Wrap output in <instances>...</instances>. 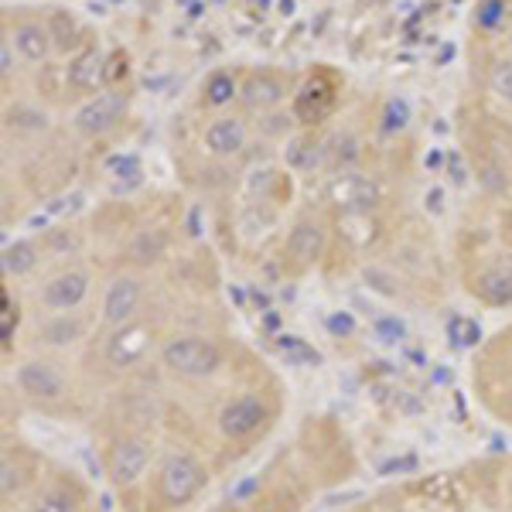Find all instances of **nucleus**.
<instances>
[{"label":"nucleus","instance_id":"1","mask_svg":"<svg viewBox=\"0 0 512 512\" xmlns=\"http://www.w3.org/2000/svg\"><path fill=\"white\" fill-rule=\"evenodd\" d=\"M222 362H226V352L202 335H175L161 349V366L181 379H205L219 373Z\"/></svg>","mask_w":512,"mask_h":512},{"label":"nucleus","instance_id":"2","mask_svg":"<svg viewBox=\"0 0 512 512\" xmlns=\"http://www.w3.org/2000/svg\"><path fill=\"white\" fill-rule=\"evenodd\" d=\"M123 117H127V93H120V89H103V93L89 96L86 103L79 106L76 117H72V127H76L82 137H106L110 130L120 127Z\"/></svg>","mask_w":512,"mask_h":512},{"label":"nucleus","instance_id":"3","mask_svg":"<svg viewBox=\"0 0 512 512\" xmlns=\"http://www.w3.org/2000/svg\"><path fill=\"white\" fill-rule=\"evenodd\" d=\"M205 485V468L198 465L192 454H171L161 468V495L171 506L195 499L198 489Z\"/></svg>","mask_w":512,"mask_h":512},{"label":"nucleus","instance_id":"4","mask_svg":"<svg viewBox=\"0 0 512 512\" xmlns=\"http://www.w3.org/2000/svg\"><path fill=\"white\" fill-rule=\"evenodd\" d=\"M151 342H154V332L140 321H127V325L113 328V335L106 338V349H103V359L110 362L113 369H130L151 352Z\"/></svg>","mask_w":512,"mask_h":512},{"label":"nucleus","instance_id":"5","mask_svg":"<svg viewBox=\"0 0 512 512\" xmlns=\"http://www.w3.org/2000/svg\"><path fill=\"white\" fill-rule=\"evenodd\" d=\"M18 390L38 403H52V400H62L69 383H65V373L55 362L31 359L18 369Z\"/></svg>","mask_w":512,"mask_h":512},{"label":"nucleus","instance_id":"6","mask_svg":"<svg viewBox=\"0 0 512 512\" xmlns=\"http://www.w3.org/2000/svg\"><path fill=\"white\" fill-rule=\"evenodd\" d=\"M89 297V274L86 270H62V274H55L52 280H48L45 287L38 291V301L41 308L48 311H76L82 301Z\"/></svg>","mask_w":512,"mask_h":512},{"label":"nucleus","instance_id":"7","mask_svg":"<svg viewBox=\"0 0 512 512\" xmlns=\"http://www.w3.org/2000/svg\"><path fill=\"white\" fill-rule=\"evenodd\" d=\"M263 420H267V407H263L260 396H236V400H229L226 407H222L219 414V427L226 437H233V441H243V437L256 434L263 427Z\"/></svg>","mask_w":512,"mask_h":512},{"label":"nucleus","instance_id":"8","mask_svg":"<svg viewBox=\"0 0 512 512\" xmlns=\"http://www.w3.org/2000/svg\"><path fill=\"white\" fill-rule=\"evenodd\" d=\"M140 294H144V287H140L137 277H117L110 287H106L103 294V325L106 328H120L127 325V321H134L137 308H140Z\"/></svg>","mask_w":512,"mask_h":512},{"label":"nucleus","instance_id":"9","mask_svg":"<svg viewBox=\"0 0 512 512\" xmlns=\"http://www.w3.org/2000/svg\"><path fill=\"white\" fill-rule=\"evenodd\" d=\"M325 253V229L315 219H301L287 233L284 243V260L294 263L297 270H308L311 263H318V256Z\"/></svg>","mask_w":512,"mask_h":512},{"label":"nucleus","instance_id":"10","mask_svg":"<svg viewBox=\"0 0 512 512\" xmlns=\"http://www.w3.org/2000/svg\"><path fill=\"white\" fill-rule=\"evenodd\" d=\"M65 86H72L76 93H103L106 89V55H99L96 48H82L65 65Z\"/></svg>","mask_w":512,"mask_h":512},{"label":"nucleus","instance_id":"11","mask_svg":"<svg viewBox=\"0 0 512 512\" xmlns=\"http://www.w3.org/2000/svg\"><path fill=\"white\" fill-rule=\"evenodd\" d=\"M284 96H287V82L274 76V72H250V76L239 82V103L246 110L267 113L284 103Z\"/></svg>","mask_w":512,"mask_h":512},{"label":"nucleus","instance_id":"12","mask_svg":"<svg viewBox=\"0 0 512 512\" xmlns=\"http://www.w3.org/2000/svg\"><path fill=\"white\" fill-rule=\"evenodd\" d=\"M246 123L239 117H216L209 123V127L202 130V144L205 151L212 154V158H236V154H243L246 147Z\"/></svg>","mask_w":512,"mask_h":512},{"label":"nucleus","instance_id":"13","mask_svg":"<svg viewBox=\"0 0 512 512\" xmlns=\"http://www.w3.org/2000/svg\"><path fill=\"white\" fill-rule=\"evenodd\" d=\"M147 461H151L147 441H140V437H123L110 451V478L117 485H134L137 478L144 475Z\"/></svg>","mask_w":512,"mask_h":512},{"label":"nucleus","instance_id":"14","mask_svg":"<svg viewBox=\"0 0 512 512\" xmlns=\"http://www.w3.org/2000/svg\"><path fill=\"white\" fill-rule=\"evenodd\" d=\"M11 41L24 62H48L55 52L52 31H48V24H41V21H21L18 28H14Z\"/></svg>","mask_w":512,"mask_h":512},{"label":"nucleus","instance_id":"15","mask_svg":"<svg viewBox=\"0 0 512 512\" xmlns=\"http://www.w3.org/2000/svg\"><path fill=\"white\" fill-rule=\"evenodd\" d=\"M335 106V89L325 79H308L294 96V117L301 123H318Z\"/></svg>","mask_w":512,"mask_h":512},{"label":"nucleus","instance_id":"16","mask_svg":"<svg viewBox=\"0 0 512 512\" xmlns=\"http://www.w3.org/2000/svg\"><path fill=\"white\" fill-rule=\"evenodd\" d=\"M475 294L489 304H512V263L495 260L475 277Z\"/></svg>","mask_w":512,"mask_h":512},{"label":"nucleus","instance_id":"17","mask_svg":"<svg viewBox=\"0 0 512 512\" xmlns=\"http://www.w3.org/2000/svg\"><path fill=\"white\" fill-rule=\"evenodd\" d=\"M48 31H52V41H55V52H82L86 45V31H82V24L72 18L69 11H52L48 14Z\"/></svg>","mask_w":512,"mask_h":512},{"label":"nucleus","instance_id":"18","mask_svg":"<svg viewBox=\"0 0 512 512\" xmlns=\"http://www.w3.org/2000/svg\"><path fill=\"white\" fill-rule=\"evenodd\" d=\"M82 332H86V321H82L76 311H62V315H55L52 321L41 325V338H45L48 345H55V349L76 345L82 338Z\"/></svg>","mask_w":512,"mask_h":512},{"label":"nucleus","instance_id":"19","mask_svg":"<svg viewBox=\"0 0 512 512\" xmlns=\"http://www.w3.org/2000/svg\"><path fill=\"white\" fill-rule=\"evenodd\" d=\"M233 99H239V82L233 72L216 69L202 82V103L212 106V110H222V106H229Z\"/></svg>","mask_w":512,"mask_h":512},{"label":"nucleus","instance_id":"20","mask_svg":"<svg viewBox=\"0 0 512 512\" xmlns=\"http://www.w3.org/2000/svg\"><path fill=\"white\" fill-rule=\"evenodd\" d=\"M38 246L31 239H14L4 250V274L7 277H28L38 267Z\"/></svg>","mask_w":512,"mask_h":512},{"label":"nucleus","instance_id":"21","mask_svg":"<svg viewBox=\"0 0 512 512\" xmlns=\"http://www.w3.org/2000/svg\"><path fill=\"white\" fill-rule=\"evenodd\" d=\"M164 250H168V236H164L161 229H144V233H137L134 243H130V260L147 267V263H158Z\"/></svg>","mask_w":512,"mask_h":512},{"label":"nucleus","instance_id":"22","mask_svg":"<svg viewBox=\"0 0 512 512\" xmlns=\"http://www.w3.org/2000/svg\"><path fill=\"white\" fill-rule=\"evenodd\" d=\"M7 127L28 130V134H41V130H48V113L38 110V106L18 103L14 110H7Z\"/></svg>","mask_w":512,"mask_h":512},{"label":"nucleus","instance_id":"23","mask_svg":"<svg viewBox=\"0 0 512 512\" xmlns=\"http://www.w3.org/2000/svg\"><path fill=\"white\" fill-rule=\"evenodd\" d=\"M72 509H76V502H72V495L65 489H45L31 502V512H72Z\"/></svg>","mask_w":512,"mask_h":512},{"label":"nucleus","instance_id":"24","mask_svg":"<svg viewBox=\"0 0 512 512\" xmlns=\"http://www.w3.org/2000/svg\"><path fill=\"white\" fill-rule=\"evenodd\" d=\"M127 72H130L127 52L106 55V89H117V86H120V79H127Z\"/></svg>","mask_w":512,"mask_h":512},{"label":"nucleus","instance_id":"25","mask_svg":"<svg viewBox=\"0 0 512 512\" xmlns=\"http://www.w3.org/2000/svg\"><path fill=\"white\" fill-rule=\"evenodd\" d=\"M502 18H506V4L502 0H482L478 4V24L482 28H499Z\"/></svg>","mask_w":512,"mask_h":512},{"label":"nucleus","instance_id":"26","mask_svg":"<svg viewBox=\"0 0 512 512\" xmlns=\"http://www.w3.org/2000/svg\"><path fill=\"white\" fill-rule=\"evenodd\" d=\"M492 93H499L502 99H509L512 103V59L499 62L492 69Z\"/></svg>","mask_w":512,"mask_h":512},{"label":"nucleus","instance_id":"27","mask_svg":"<svg viewBox=\"0 0 512 512\" xmlns=\"http://www.w3.org/2000/svg\"><path fill=\"white\" fill-rule=\"evenodd\" d=\"M451 332H458V335H461V338H458L461 345H472L475 338H478V328L472 325V321H465V318H454V321H451Z\"/></svg>","mask_w":512,"mask_h":512},{"label":"nucleus","instance_id":"28","mask_svg":"<svg viewBox=\"0 0 512 512\" xmlns=\"http://www.w3.org/2000/svg\"><path fill=\"white\" fill-rule=\"evenodd\" d=\"M403 127H407V106L390 103V113H386V130H403Z\"/></svg>","mask_w":512,"mask_h":512},{"label":"nucleus","instance_id":"29","mask_svg":"<svg viewBox=\"0 0 512 512\" xmlns=\"http://www.w3.org/2000/svg\"><path fill=\"white\" fill-rule=\"evenodd\" d=\"M478 178H482L489 188H506V175H502V168H499V164H485V168H482V175H478Z\"/></svg>","mask_w":512,"mask_h":512},{"label":"nucleus","instance_id":"30","mask_svg":"<svg viewBox=\"0 0 512 512\" xmlns=\"http://www.w3.org/2000/svg\"><path fill=\"white\" fill-rule=\"evenodd\" d=\"M11 48H14V41L11 35L4 38V45H0V72H4V79L14 72V55H11Z\"/></svg>","mask_w":512,"mask_h":512}]
</instances>
